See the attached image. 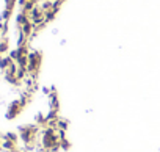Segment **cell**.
<instances>
[{
    "mask_svg": "<svg viewBox=\"0 0 160 152\" xmlns=\"http://www.w3.org/2000/svg\"><path fill=\"white\" fill-rule=\"evenodd\" d=\"M39 8L44 13L50 11V10H53V2H52V0H41V2H39Z\"/></svg>",
    "mask_w": 160,
    "mask_h": 152,
    "instance_id": "7",
    "label": "cell"
},
{
    "mask_svg": "<svg viewBox=\"0 0 160 152\" xmlns=\"http://www.w3.org/2000/svg\"><path fill=\"white\" fill-rule=\"evenodd\" d=\"M11 63H13V60L10 58V55H2V56H0V71L5 72L11 66Z\"/></svg>",
    "mask_w": 160,
    "mask_h": 152,
    "instance_id": "3",
    "label": "cell"
},
{
    "mask_svg": "<svg viewBox=\"0 0 160 152\" xmlns=\"http://www.w3.org/2000/svg\"><path fill=\"white\" fill-rule=\"evenodd\" d=\"M0 149H2V143H0Z\"/></svg>",
    "mask_w": 160,
    "mask_h": 152,
    "instance_id": "11",
    "label": "cell"
},
{
    "mask_svg": "<svg viewBox=\"0 0 160 152\" xmlns=\"http://www.w3.org/2000/svg\"><path fill=\"white\" fill-rule=\"evenodd\" d=\"M30 21V17H28V14H25V13H18V16H16V25L18 27H22L24 24H27Z\"/></svg>",
    "mask_w": 160,
    "mask_h": 152,
    "instance_id": "4",
    "label": "cell"
},
{
    "mask_svg": "<svg viewBox=\"0 0 160 152\" xmlns=\"http://www.w3.org/2000/svg\"><path fill=\"white\" fill-rule=\"evenodd\" d=\"M8 52H10V41L7 38H2L0 39V53L7 55Z\"/></svg>",
    "mask_w": 160,
    "mask_h": 152,
    "instance_id": "6",
    "label": "cell"
},
{
    "mask_svg": "<svg viewBox=\"0 0 160 152\" xmlns=\"http://www.w3.org/2000/svg\"><path fill=\"white\" fill-rule=\"evenodd\" d=\"M57 13H58V11H55V10H50V11H46V13H44V19H46V24H49V22H52V21L55 19V16H57Z\"/></svg>",
    "mask_w": 160,
    "mask_h": 152,
    "instance_id": "8",
    "label": "cell"
},
{
    "mask_svg": "<svg viewBox=\"0 0 160 152\" xmlns=\"http://www.w3.org/2000/svg\"><path fill=\"white\" fill-rule=\"evenodd\" d=\"M11 13H13L11 10H7V8H5L3 13H2V21H3V22H8V19L11 17Z\"/></svg>",
    "mask_w": 160,
    "mask_h": 152,
    "instance_id": "9",
    "label": "cell"
},
{
    "mask_svg": "<svg viewBox=\"0 0 160 152\" xmlns=\"http://www.w3.org/2000/svg\"><path fill=\"white\" fill-rule=\"evenodd\" d=\"M25 107L21 104V101L19 99H16V101H13L10 105H8V108H7V113H5V118L7 119H16L21 113H22V110H24Z\"/></svg>",
    "mask_w": 160,
    "mask_h": 152,
    "instance_id": "2",
    "label": "cell"
},
{
    "mask_svg": "<svg viewBox=\"0 0 160 152\" xmlns=\"http://www.w3.org/2000/svg\"><path fill=\"white\" fill-rule=\"evenodd\" d=\"M41 63H42V55H41V52H39V50H30V53H28V66H27L28 75L38 77Z\"/></svg>",
    "mask_w": 160,
    "mask_h": 152,
    "instance_id": "1",
    "label": "cell"
},
{
    "mask_svg": "<svg viewBox=\"0 0 160 152\" xmlns=\"http://www.w3.org/2000/svg\"><path fill=\"white\" fill-rule=\"evenodd\" d=\"M8 55H10V58H11L13 61H18V58H19V52H18V47H16V49H13V50H10V52H8Z\"/></svg>",
    "mask_w": 160,
    "mask_h": 152,
    "instance_id": "10",
    "label": "cell"
},
{
    "mask_svg": "<svg viewBox=\"0 0 160 152\" xmlns=\"http://www.w3.org/2000/svg\"><path fill=\"white\" fill-rule=\"evenodd\" d=\"M2 140H8V141H13V143H16V144L21 141L19 133H16V132H8V133H5V135L2 136Z\"/></svg>",
    "mask_w": 160,
    "mask_h": 152,
    "instance_id": "5",
    "label": "cell"
}]
</instances>
